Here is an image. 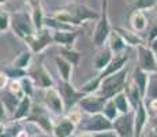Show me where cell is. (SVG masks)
<instances>
[{"label": "cell", "mask_w": 157, "mask_h": 137, "mask_svg": "<svg viewBox=\"0 0 157 137\" xmlns=\"http://www.w3.org/2000/svg\"><path fill=\"white\" fill-rule=\"evenodd\" d=\"M128 78H130V73L127 69H123L112 75H108V77L102 78L100 89H98L97 93H100L101 96L107 97V99H111L116 93L122 92L124 89L126 82L128 81Z\"/></svg>", "instance_id": "3957f363"}, {"label": "cell", "mask_w": 157, "mask_h": 137, "mask_svg": "<svg viewBox=\"0 0 157 137\" xmlns=\"http://www.w3.org/2000/svg\"><path fill=\"white\" fill-rule=\"evenodd\" d=\"M4 130H6V123L4 122H0V136L4 133Z\"/></svg>", "instance_id": "c3c4849f"}, {"label": "cell", "mask_w": 157, "mask_h": 137, "mask_svg": "<svg viewBox=\"0 0 157 137\" xmlns=\"http://www.w3.org/2000/svg\"><path fill=\"white\" fill-rule=\"evenodd\" d=\"M36 81V85L41 89H48L51 87H55V81H53L52 75H51L49 70L45 67V65H41L36 71V77H33Z\"/></svg>", "instance_id": "44dd1931"}, {"label": "cell", "mask_w": 157, "mask_h": 137, "mask_svg": "<svg viewBox=\"0 0 157 137\" xmlns=\"http://www.w3.org/2000/svg\"><path fill=\"white\" fill-rule=\"evenodd\" d=\"M150 125H152V129L153 130H157V112L153 114L152 119H150Z\"/></svg>", "instance_id": "ee69618b"}, {"label": "cell", "mask_w": 157, "mask_h": 137, "mask_svg": "<svg viewBox=\"0 0 157 137\" xmlns=\"http://www.w3.org/2000/svg\"><path fill=\"white\" fill-rule=\"evenodd\" d=\"M53 62H55L57 73H59V75H60V80L70 82L71 78H72V70H74V66H72L68 60H66L64 58H62L60 55L53 56Z\"/></svg>", "instance_id": "ffe728a7"}, {"label": "cell", "mask_w": 157, "mask_h": 137, "mask_svg": "<svg viewBox=\"0 0 157 137\" xmlns=\"http://www.w3.org/2000/svg\"><path fill=\"white\" fill-rule=\"evenodd\" d=\"M8 29H11V14L3 11L0 13V34L7 32Z\"/></svg>", "instance_id": "8d00e7d4"}, {"label": "cell", "mask_w": 157, "mask_h": 137, "mask_svg": "<svg viewBox=\"0 0 157 137\" xmlns=\"http://www.w3.org/2000/svg\"><path fill=\"white\" fill-rule=\"evenodd\" d=\"M93 137H119V135L113 129H111V130H105V132L93 133Z\"/></svg>", "instance_id": "ab89813d"}, {"label": "cell", "mask_w": 157, "mask_h": 137, "mask_svg": "<svg viewBox=\"0 0 157 137\" xmlns=\"http://www.w3.org/2000/svg\"><path fill=\"white\" fill-rule=\"evenodd\" d=\"M101 10H108V0H102V3H101Z\"/></svg>", "instance_id": "bcb514c9"}, {"label": "cell", "mask_w": 157, "mask_h": 137, "mask_svg": "<svg viewBox=\"0 0 157 137\" xmlns=\"http://www.w3.org/2000/svg\"><path fill=\"white\" fill-rule=\"evenodd\" d=\"M4 71H6V74L10 77V80H22L23 77L28 75V70L17 67V66H13V65H11L10 67L6 69Z\"/></svg>", "instance_id": "e575fe53"}, {"label": "cell", "mask_w": 157, "mask_h": 137, "mask_svg": "<svg viewBox=\"0 0 157 137\" xmlns=\"http://www.w3.org/2000/svg\"><path fill=\"white\" fill-rule=\"evenodd\" d=\"M7 115H8V112H7V110H6V106H4V103H3V100L0 99V122H4V121L7 119Z\"/></svg>", "instance_id": "60d3db41"}, {"label": "cell", "mask_w": 157, "mask_h": 137, "mask_svg": "<svg viewBox=\"0 0 157 137\" xmlns=\"http://www.w3.org/2000/svg\"><path fill=\"white\" fill-rule=\"evenodd\" d=\"M113 130L119 135V137H134L135 130V111L120 114L112 122Z\"/></svg>", "instance_id": "9c48e42d"}, {"label": "cell", "mask_w": 157, "mask_h": 137, "mask_svg": "<svg viewBox=\"0 0 157 137\" xmlns=\"http://www.w3.org/2000/svg\"><path fill=\"white\" fill-rule=\"evenodd\" d=\"M102 78L100 75H96V77L90 78L89 81H86L83 85H81L78 89L83 93V95H92V93H97L98 89H100V85H101Z\"/></svg>", "instance_id": "f546056e"}, {"label": "cell", "mask_w": 157, "mask_h": 137, "mask_svg": "<svg viewBox=\"0 0 157 137\" xmlns=\"http://www.w3.org/2000/svg\"><path fill=\"white\" fill-rule=\"evenodd\" d=\"M100 54L97 55V56L94 58V69L97 70L98 73H101L102 70L107 67L108 65L111 63V60L113 59V52L109 50V48L105 45L104 48H100Z\"/></svg>", "instance_id": "d4e9b609"}, {"label": "cell", "mask_w": 157, "mask_h": 137, "mask_svg": "<svg viewBox=\"0 0 157 137\" xmlns=\"http://www.w3.org/2000/svg\"><path fill=\"white\" fill-rule=\"evenodd\" d=\"M57 89H59L60 95L63 97V102H64V106H66V112H67L68 110H71L72 107H75V106L78 104V102L85 96L78 88H75L74 85L71 84V81L67 82V81L60 80V84H59Z\"/></svg>", "instance_id": "30bf717a"}, {"label": "cell", "mask_w": 157, "mask_h": 137, "mask_svg": "<svg viewBox=\"0 0 157 137\" xmlns=\"http://www.w3.org/2000/svg\"><path fill=\"white\" fill-rule=\"evenodd\" d=\"M30 4V15H32V21L34 23V27L36 30H40L41 27H44V18H45V14H44V10H43V6H41L40 0H33Z\"/></svg>", "instance_id": "cb8c5ba5"}, {"label": "cell", "mask_w": 157, "mask_h": 137, "mask_svg": "<svg viewBox=\"0 0 157 137\" xmlns=\"http://www.w3.org/2000/svg\"><path fill=\"white\" fill-rule=\"evenodd\" d=\"M112 27H111L109 18H108V10H101L100 18L97 19L92 34V42L96 48H104L107 45L108 37H109Z\"/></svg>", "instance_id": "5b68a950"}, {"label": "cell", "mask_w": 157, "mask_h": 137, "mask_svg": "<svg viewBox=\"0 0 157 137\" xmlns=\"http://www.w3.org/2000/svg\"><path fill=\"white\" fill-rule=\"evenodd\" d=\"M11 30L23 42H28L37 32L32 21V15L25 10L11 14Z\"/></svg>", "instance_id": "7a4b0ae2"}, {"label": "cell", "mask_w": 157, "mask_h": 137, "mask_svg": "<svg viewBox=\"0 0 157 137\" xmlns=\"http://www.w3.org/2000/svg\"><path fill=\"white\" fill-rule=\"evenodd\" d=\"M155 38H157V23L155 25V27L150 30L149 36H147V44H149V42H152Z\"/></svg>", "instance_id": "7bdbcfd3"}, {"label": "cell", "mask_w": 157, "mask_h": 137, "mask_svg": "<svg viewBox=\"0 0 157 137\" xmlns=\"http://www.w3.org/2000/svg\"><path fill=\"white\" fill-rule=\"evenodd\" d=\"M157 7V0H132V8L140 11L155 10Z\"/></svg>", "instance_id": "836d02e7"}, {"label": "cell", "mask_w": 157, "mask_h": 137, "mask_svg": "<svg viewBox=\"0 0 157 137\" xmlns=\"http://www.w3.org/2000/svg\"><path fill=\"white\" fill-rule=\"evenodd\" d=\"M19 99H21V97L15 96V95H13V93H10V92H8L7 95H6V96L2 99V100H3V103H4L6 110H7L8 114L13 115L14 110L17 108V104H18V102H19Z\"/></svg>", "instance_id": "d590c367"}, {"label": "cell", "mask_w": 157, "mask_h": 137, "mask_svg": "<svg viewBox=\"0 0 157 137\" xmlns=\"http://www.w3.org/2000/svg\"><path fill=\"white\" fill-rule=\"evenodd\" d=\"M8 92L13 93V95L18 96V97H22L25 96L22 92V87H21V81L19 80H10V84H8Z\"/></svg>", "instance_id": "74e56055"}, {"label": "cell", "mask_w": 157, "mask_h": 137, "mask_svg": "<svg viewBox=\"0 0 157 137\" xmlns=\"http://www.w3.org/2000/svg\"><path fill=\"white\" fill-rule=\"evenodd\" d=\"M44 26L49 27L51 30H72V27H74L71 25H67V23L62 22V21L56 19V18H53L52 15H51V17H47V15H45Z\"/></svg>", "instance_id": "4dcf8cb0"}, {"label": "cell", "mask_w": 157, "mask_h": 137, "mask_svg": "<svg viewBox=\"0 0 157 137\" xmlns=\"http://www.w3.org/2000/svg\"><path fill=\"white\" fill-rule=\"evenodd\" d=\"M52 17L67 23V25L79 26L87 21H97L100 18V14L96 10H92V8L86 7L83 4H72L67 8L56 10Z\"/></svg>", "instance_id": "6da1fadb"}, {"label": "cell", "mask_w": 157, "mask_h": 137, "mask_svg": "<svg viewBox=\"0 0 157 137\" xmlns=\"http://www.w3.org/2000/svg\"><path fill=\"white\" fill-rule=\"evenodd\" d=\"M107 97L101 96L100 93H92V95H85L82 99L78 102V107L82 110V112H85L87 115L98 114L102 112L104 104L107 102Z\"/></svg>", "instance_id": "8fae6325"}, {"label": "cell", "mask_w": 157, "mask_h": 137, "mask_svg": "<svg viewBox=\"0 0 157 137\" xmlns=\"http://www.w3.org/2000/svg\"><path fill=\"white\" fill-rule=\"evenodd\" d=\"M135 111V130H134V137H141L146 127V125L149 123L150 115L149 111H147V107L145 104V100L138 106L137 108L134 110Z\"/></svg>", "instance_id": "9a60e30c"}, {"label": "cell", "mask_w": 157, "mask_h": 137, "mask_svg": "<svg viewBox=\"0 0 157 137\" xmlns=\"http://www.w3.org/2000/svg\"><path fill=\"white\" fill-rule=\"evenodd\" d=\"M128 60H130V56L126 52L115 55L113 59L111 60V63L104 70H102L101 73H98V75H100L101 78H105V77H108V75H112V74H115V73H117V71H120V70L126 69Z\"/></svg>", "instance_id": "5bb4252c"}, {"label": "cell", "mask_w": 157, "mask_h": 137, "mask_svg": "<svg viewBox=\"0 0 157 137\" xmlns=\"http://www.w3.org/2000/svg\"><path fill=\"white\" fill-rule=\"evenodd\" d=\"M51 44H53V32L47 26L37 30L36 34L26 42V45H28L29 50L32 51L33 54L44 52Z\"/></svg>", "instance_id": "52a82bcc"}, {"label": "cell", "mask_w": 157, "mask_h": 137, "mask_svg": "<svg viewBox=\"0 0 157 137\" xmlns=\"http://www.w3.org/2000/svg\"><path fill=\"white\" fill-rule=\"evenodd\" d=\"M102 114H104L105 117H107L109 121H112V122H113V121L116 119V118L120 115L119 110H117V107L115 106V103H113L112 97H111V99H108L107 102H105L104 108H102Z\"/></svg>", "instance_id": "d6a6232c"}, {"label": "cell", "mask_w": 157, "mask_h": 137, "mask_svg": "<svg viewBox=\"0 0 157 137\" xmlns=\"http://www.w3.org/2000/svg\"><path fill=\"white\" fill-rule=\"evenodd\" d=\"M107 47L112 51L113 55H117V54H123V52H124L126 48H127V45H126L124 40L122 38V36H120L115 29H112L109 37H108Z\"/></svg>", "instance_id": "603a6c76"}, {"label": "cell", "mask_w": 157, "mask_h": 137, "mask_svg": "<svg viewBox=\"0 0 157 137\" xmlns=\"http://www.w3.org/2000/svg\"><path fill=\"white\" fill-rule=\"evenodd\" d=\"M53 32V44L59 47H74L78 34L74 30H52Z\"/></svg>", "instance_id": "e0dca14e"}, {"label": "cell", "mask_w": 157, "mask_h": 137, "mask_svg": "<svg viewBox=\"0 0 157 137\" xmlns=\"http://www.w3.org/2000/svg\"><path fill=\"white\" fill-rule=\"evenodd\" d=\"M147 137H157V130H150L149 135H147Z\"/></svg>", "instance_id": "681fc988"}, {"label": "cell", "mask_w": 157, "mask_h": 137, "mask_svg": "<svg viewBox=\"0 0 157 137\" xmlns=\"http://www.w3.org/2000/svg\"><path fill=\"white\" fill-rule=\"evenodd\" d=\"M44 106L55 117H62L66 114V106L63 97L56 87H51L44 89Z\"/></svg>", "instance_id": "ba28073f"}, {"label": "cell", "mask_w": 157, "mask_h": 137, "mask_svg": "<svg viewBox=\"0 0 157 137\" xmlns=\"http://www.w3.org/2000/svg\"><path fill=\"white\" fill-rule=\"evenodd\" d=\"M115 30H116V32L122 36V38L124 40V42H126V45H127V47L138 48L140 45L147 44V42L145 41L137 32H134V30L126 29V27H115Z\"/></svg>", "instance_id": "d6986e66"}, {"label": "cell", "mask_w": 157, "mask_h": 137, "mask_svg": "<svg viewBox=\"0 0 157 137\" xmlns=\"http://www.w3.org/2000/svg\"><path fill=\"white\" fill-rule=\"evenodd\" d=\"M8 84H10V77L6 74V71H0V91L7 89Z\"/></svg>", "instance_id": "f35d334b"}, {"label": "cell", "mask_w": 157, "mask_h": 137, "mask_svg": "<svg viewBox=\"0 0 157 137\" xmlns=\"http://www.w3.org/2000/svg\"><path fill=\"white\" fill-rule=\"evenodd\" d=\"M78 137H93L92 133H85V132H81L79 135H78Z\"/></svg>", "instance_id": "7dc6e473"}, {"label": "cell", "mask_w": 157, "mask_h": 137, "mask_svg": "<svg viewBox=\"0 0 157 137\" xmlns=\"http://www.w3.org/2000/svg\"><path fill=\"white\" fill-rule=\"evenodd\" d=\"M81 129V132L85 133H98V132H105V130H111L113 129L112 126V121H109L105 117L102 112L98 114H93V115H87V118H85L81 121V123L78 125Z\"/></svg>", "instance_id": "8992f818"}, {"label": "cell", "mask_w": 157, "mask_h": 137, "mask_svg": "<svg viewBox=\"0 0 157 137\" xmlns=\"http://www.w3.org/2000/svg\"><path fill=\"white\" fill-rule=\"evenodd\" d=\"M130 23H131V27L134 32L141 33L147 27V18L145 17L144 11L134 10L131 17H130Z\"/></svg>", "instance_id": "484cf974"}, {"label": "cell", "mask_w": 157, "mask_h": 137, "mask_svg": "<svg viewBox=\"0 0 157 137\" xmlns=\"http://www.w3.org/2000/svg\"><path fill=\"white\" fill-rule=\"evenodd\" d=\"M137 51H138V59H140V66H138V67H141L142 70H145V71L150 73V74L157 73V56H156V54L150 50L149 45L147 44L140 45V47L137 48Z\"/></svg>", "instance_id": "7c38bea8"}, {"label": "cell", "mask_w": 157, "mask_h": 137, "mask_svg": "<svg viewBox=\"0 0 157 137\" xmlns=\"http://www.w3.org/2000/svg\"><path fill=\"white\" fill-rule=\"evenodd\" d=\"M146 107H147L149 114H150V112H152V114H156V112H157V99H150Z\"/></svg>", "instance_id": "b9f144b4"}, {"label": "cell", "mask_w": 157, "mask_h": 137, "mask_svg": "<svg viewBox=\"0 0 157 137\" xmlns=\"http://www.w3.org/2000/svg\"><path fill=\"white\" fill-rule=\"evenodd\" d=\"M78 125L74 123L67 115H62L53 125V137H72L77 132Z\"/></svg>", "instance_id": "4fadbf2b"}, {"label": "cell", "mask_w": 157, "mask_h": 137, "mask_svg": "<svg viewBox=\"0 0 157 137\" xmlns=\"http://www.w3.org/2000/svg\"><path fill=\"white\" fill-rule=\"evenodd\" d=\"M150 73L145 71L141 67H137L132 71V74L130 75V78H131L132 81H134V84L138 87V89H140L141 95L144 96V99L146 97V92H147V87H149V81H150Z\"/></svg>", "instance_id": "ac0fdd59"}, {"label": "cell", "mask_w": 157, "mask_h": 137, "mask_svg": "<svg viewBox=\"0 0 157 137\" xmlns=\"http://www.w3.org/2000/svg\"><path fill=\"white\" fill-rule=\"evenodd\" d=\"M112 100H113L115 106L117 107V110H119L120 114H127V112L132 111V107H131V104H130V100H128L127 95H126L124 89H123L122 92L116 93V95L112 97Z\"/></svg>", "instance_id": "83f0119b"}, {"label": "cell", "mask_w": 157, "mask_h": 137, "mask_svg": "<svg viewBox=\"0 0 157 137\" xmlns=\"http://www.w3.org/2000/svg\"><path fill=\"white\" fill-rule=\"evenodd\" d=\"M7 2H8V0H0V6H4Z\"/></svg>", "instance_id": "f907efd6"}, {"label": "cell", "mask_w": 157, "mask_h": 137, "mask_svg": "<svg viewBox=\"0 0 157 137\" xmlns=\"http://www.w3.org/2000/svg\"><path fill=\"white\" fill-rule=\"evenodd\" d=\"M33 54L30 50H25L22 51V52H19L17 55V56L14 58L13 63L11 65L13 66H17V67H21V69H25L28 70L30 66H32V62H33Z\"/></svg>", "instance_id": "4316f807"}, {"label": "cell", "mask_w": 157, "mask_h": 137, "mask_svg": "<svg viewBox=\"0 0 157 137\" xmlns=\"http://www.w3.org/2000/svg\"><path fill=\"white\" fill-rule=\"evenodd\" d=\"M21 81V87H22V92L25 96H30L33 97V95H34V91H36V81L34 78L32 77V75H26V77H23Z\"/></svg>", "instance_id": "1f68e13d"}, {"label": "cell", "mask_w": 157, "mask_h": 137, "mask_svg": "<svg viewBox=\"0 0 157 137\" xmlns=\"http://www.w3.org/2000/svg\"><path fill=\"white\" fill-rule=\"evenodd\" d=\"M60 56L68 60L72 66H78L81 62V58H82V54L78 50H75L74 47H60Z\"/></svg>", "instance_id": "f1b7e54d"}, {"label": "cell", "mask_w": 157, "mask_h": 137, "mask_svg": "<svg viewBox=\"0 0 157 137\" xmlns=\"http://www.w3.org/2000/svg\"><path fill=\"white\" fill-rule=\"evenodd\" d=\"M150 47V50L153 51V52L156 54V56H157V38H155V40H153L152 42H149V44H147Z\"/></svg>", "instance_id": "f6af8a7d"}, {"label": "cell", "mask_w": 157, "mask_h": 137, "mask_svg": "<svg viewBox=\"0 0 157 137\" xmlns=\"http://www.w3.org/2000/svg\"><path fill=\"white\" fill-rule=\"evenodd\" d=\"M124 92L126 95H127L128 100H130V104H131L132 110H135L138 107V106L141 104V103L144 102V96L141 95L140 89H138V87L134 84V81L131 80V78H128V81L126 82V87H124Z\"/></svg>", "instance_id": "7402d4cb"}, {"label": "cell", "mask_w": 157, "mask_h": 137, "mask_svg": "<svg viewBox=\"0 0 157 137\" xmlns=\"http://www.w3.org/2000/svg\"><path fill=\"white\" fill-rule=\"evenodd\" d=\"M33 107V100L30 96H22L17 104V108L14 110L13 115H11V121L14 122H19V121H26V118L30 115Z\"/></svg>", "instance_id": "2e32d148"}, {"label": "cell", "mask_w": 157, "mask_h": 137, "mask_svg": "<svg viewBox=\"0 0 157 137\" xmlns=\"http://www.w3.org/2000/svg\"><path fill=\"white\" fill-rule=\"evenodd\" d=\"M26 122L37 125L47 135H52L53 125H55L52 114H51V111L44 104H33L30 115L26 118Z\"/></svg>", "instance_id": "277c9868"}]
</instances>
